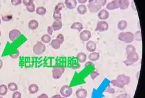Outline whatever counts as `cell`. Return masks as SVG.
Masks as SVG:
<instances>
[{"label":"cell","instance_id":"5bb4252c","mask_svg":"<svg viewBox=\"0 0 145 98\" xmlns=\"http://www.w3.org/2000/svg\"><path fill=\"white\" fill-rule=\"evenodd\" d=\"M75 96L77 98H86L88 96V92L84 88H79L76 91Z\"/></svg>","mask_w":145,"mask_h":98},{"label":"cell","instance_id":"d6a6232c","mask_svg":"<svg viewBox=\"0 0 145 98\" xmlns=\"http://www.w3.org/2000/svg\"><path fill=\"white\" fill-rule=\"evenodd\" d=\"M134 40L137 41H141L142 40V36H141V32L140 31H138L134 34Z\"/></svg>","mask_w":145,"mask_h":98},{"label":"cell","instance_id":"277c9868","mask_svg":"<svg viewBox=\"0 0 145 98\" xmlns=\"http://www.w3.org/2000/svg\"><path fill=\"white\" fill-rule=\"evenodd\" d=\"M109 29V24L105 21H100L97 23L95 27V31L98 32H105Z\"/></svg>","mask_w":145,"mask_h":98},{"label":"cell","instance_id":"ab89813d","mask_svg":"<svg viewBox=\"0 0 145 98\" xmlns=\"http://www.w3.org/2000/svg\"><path fill=\"white\" fill-rule=\"evenodd\" d=\"M56 38H57V40H58L59 41H60V43H62V45L63 44V43L64 40V36L62 34H58V36H57Z\"/></svg>","mask_w":145,"mask_h":98},{"label":"cell","instance_id":"f907efd6","mask_svg":"<svg viewBox=\"0 0 145 98\" xmlns=\"http://www.w3.org/2000/svg\"><path fill=\"white\" fill-rule=\"evenodd\" d=\"M131 7H132V8L134 10H135V11H137V9H136V7H135V3H134V1H132V2Z\"/></svg>","mask_w":145,"mask_h":98},{"label":"cell","instance_id":"8fae6325","mask_svg":"<svg viewBox=\"0 0 145 98\" xmlns=\"http://www.w3.org/2000/svg\"><path fill=\"white\" fill-rule=\"evenodd\" d=\"M64 5L69 9H74L77 6V0H65Z\"/></svg>","mask_w":145,"mask_h":98},{"label":"cell","instance_id":"f5cc1de1","mask_svg":"<svg viewBox=\"0 0 145 98\" xmlns=\"http://www.w3.org/2000/svg\"><path fill=\"white\" fill-rule=\"evenodd\" d=\"M3 66V60L0 59V69L2 68Z\"/></svg>","mask_w":145,"mask_h":98},{"label":"cell","instance_id":"d6986e66","mask_svg":"<svg viewBox=\"0 0 145 98\" xmlns=\"http://www.w3.org/2000/svg\"><path fill=\"white\" fill-rule=\"evenodd\" d=\"M62 43H60V41L58 40H57V38L55 39L52 40L50 41V46H52V48L54 49V50H59L60 48Z\"/></svg>","mask_w":145,"mask_h":98},{"label":"cell","instance_id":"4dcf8cb0","mask_svg":"<svg viewBox=\"0 0 145 98\" xmlns=\"http://www.w3.org/2000/svg\"><path fill=\"white\" fill-rule=\"evenodd\" d=\"M111 83L112 84L114 87H118V88H123L124 85L122 84L121 82H120L118 80H117V79H113V80H111Z\"/></svg>","mask_w":145,"mask_h":98},{"label":"cell","instance_id":"681fc988","mask_svg":"<svg viewBox=\"0 0 145 98\" xmlns=\"http://www.w3.org/2000/svg\"><path fill=\"white\" fill-rule=\"evenodd\" d=\"M78 3H80L81 4H85L86 3H87L88 0H77Z\"/></svg>","mask_w":145,"mask_h":98},{"label":"cell","instance_id":"1f68e13d","mask_svg":"<svg viewBox=\"0 0 145 98\" xmlns=\"http://www.w3.org/2000/svg\"><path fill=\"white\" fill-rule=\"evenodd\" d=\"M65 7V5L64 4V3H59L56 5L55 7V9H54V11L55 12H60L61 10H62Z\"/></svg>","mask_w":145,"mask_h":98},{"label":"cell","instance_id":"d590c367","mask_svg":"<svg viewBox=\"0 0 145 98\" xmlns=\"http://www.w3.org/2000/svg\"><path fill=\"white\" fill-rule=\"evenodd\" d=\"M13 17L11 15H4L1 18V20H3V22H9L10 20H11Z\"/></svg>","mask_w":145,"mask_h":98},{"label":"cell","instance_id":"7402d4cb","mask_svg":"<svg viewBox=\"0 0 145 98\" xmlns=\"http://www.w3.org/2000/svg\"><path fill=\"white\" fill-rule=\"evenodd\" d=\"M77 58L78 62L80 63H84L87 60V55L85 53L81 52L77 54Z\"/></svg>","mask_w":145,"mask_h":98},{"label":"cell","instance_id":"db71d44e","mask_svg":"<svg viewBox=\"0 0 145 98\" xmlns=\"http://www.w3.org/2000/svg\"><path fill=\"white\" fill-rule=\"evenodd\" d=\"M1 18H0V25H1Z\"/></svg>","mask_w":145,"mask_h":98},{"label":"cell","instance_id":"e575fe53","mask_svg":"<svg viewBox=\"0 0 145 98\" xmlns=\"http://www.w3.org/2000/svg\"><path fill=\"white\" fill-rule=\"evenodd\" d=\"M35 4L33 3L32 4L30 5V6H28L26 7V10H27V12H30V13H33V12H34L35 11Z\"/></svg>","mask_w":145,"mask_h":98},{"label":"cell","instance_id":"9a60e30c","mask_svg":"<svg viewBox=\"0 0 145 98\" xmlns=\"http://www.w3.org/2000/svg\"><path fill=\"white\" fill-rule=\"evenodd\" d=\"M89 3H92L99 8H102V7L106 6L107 0H89Z\"/></svg>","mask_w":145,"mask_h":98},{"label":"cell","instance_id":"9c48e42d","mask_svg":"<svg viewBox=\"0 0 145 98\" xmlns=\"http://www.w3.org/2000/svg\"><path fill=\"white\" fill-rule=\"evenodd\" d=\"M118 4H119V0H112L111 2L106 4V9L109 10L117 9L118 8Z\"/></svg>","mask_w":145,"mask_h":98},{"label":"cell","instance_id":"ac0fdd59","mask_svg":"<svg viewBox=\"0 0 145 98\" xmlns=\"http://www.w3.org/2000/svg\"><path fill=\"white\" fill-rule=\"evenodd\" d=\"M38 26H39V23H38V21L36 20H31L28 23V27L32 31L36 30Z\"/></svg>","mask_w":145,"mask_h":98},{"label":"cell","instance_id":"7bdbcfd3","mask_svg":"<svg viewBox=\"0 0 145 98\" xmlns=\"http://www.w3.org/2000/svg\"><path fill=\"white\" fill-rule=\"evenodd\" d=\"M22 2V0H11L12 4L14 6H17L20 5Z\"/></svg>","mask_w":145,"mask_h":98},{"label":"cell","instance_id":"603a6c76","mask_svg":"<svg viewBox=\"0 0 145 98\" xmlns=\"http://www.w3.org/2000/svg\"><path fill=\"white\" fill-rule=\"evenodd\" d=\"M100 58V54L98 52H91L89 55V59L90 62H95L98 60Z\"/></svg>","mask_w":145,"mask_h":98},{"label":"cell","instance_id":"60d3db41","mask_svg":"<svg viewBox=\"0 0 145 98\" xmlns=\"http://www.w3.org/2000/svg\"><path fill=\"white\" fill-rule=\"evenodd\" d=\"M105 92H108V93H109V94H114L115 92V89L114 88H112V87H111V86H110V85H109V86L108 87V88L106 89Z\"/></svg>","mask_w":145,"mask_h":98},{"label":"cell","instance_id":"2e32d148","mask_svg":"<svg viewBox=\"0 0 145 98\" xmlns=\"http://www.w3.org/2000/svg\"><path fill=\"white\" fill-rule=\"evenodd\" d=\"M51 27L54 31H58L60 30L63 27V23L61 20H55L52 23Z\"/></svg>","mask_w":145,"mask_h":98},{"label":"cell","instance_id":"4316f807","mask_svg":"<svg viewBox=\"0 0 145 98\" xmlns=\"http://www.w3.org/2000/svg\"><path fill=\"white\" fill-rule=\"evenodd\" d=\"M52 38L51 36H50L48 34H44L41 37V41L42 43H43L44 44H46V43H49L51 41Z\"/></svg>","mask_w":145,"mask_h":98},{"label":"cell","instance_id":"cb8c5ba5","mask_svg":"<svg viewBox=\"0 0 145 98\" xmlns=\"http://www.w3.org/2000/svg\"><path fill=\"white\" fill-rule=\"evenodd\" d=\"M35 12H36V13L38 14V15H41V16H43V15H44L46 13L47 9L46 8H44V7L39 6L36 9Z\"/></svg>","mask_w":145,"mask_h":98},{"label":"cell","instance_id":"9f6ffc18","mask_svg":"<svg viewBox=\"0 0 145 98\" xmlns=\"http://www.w3.org/2000/svg\"><path fill=\"white\" fill-rule=\"evenodd\" d=\"M1 31H0V37H1Z\"/></svg>","mask_w":145,"mask_h":98},{"label":"cell","instance_id":"8d00e7d4","mask_svg":"<svg viewBox=\"0 0 145 98\" xmlns=\"http://www.w3.org/2000/svg\"><path fill=\"white\" fill-rule=\"evenodd\" d=\"M20 51H19L18 50H17L16 52H15V53H13V54H10V57H11L12 59H16L18 58L19 56H20Z\"/></svg>","mask_w":145,"mask_h":98},{"label":"cell","instance_id":"30bf717a","mask_svg":"<svg viewBox=\"0 0 145 98\" xmlns=\"http://www.w3.org/2000/svg\"><path fill=\"white\" fill-rule=\"evenodd\" d=\"M98 18L101 20H106L109 17V13L107 10L101 9L98 13Z\"/></svg>","mask_w":145,"mask_h":98},{"label":"cell","instance_id":"11a10c76","mask_svg":"<svg viewBox=\"0 0 145 98\" xmlns=\"http://www.w3.org/2000/svg\"><path fill=\"white\" fill-rule=\"evenodd\" d=\"M0 98H4L2 96H0Z\"/></svg>","mask_w":145,"mask_h":98},{"label":"cell","instance_id":"484cf974","mask_svg":"<svg viewBox=\"0 0 145 98\" xmlns=\"http://www.w3.org/2000/svg\"><path fill=\"white\" fill-rule=\"evenodd\" d=\"M77 12L80 15H84L87 12V7L85 4H80L77 8Z\"/></svg>","mask_w":145,"mask_h":98},{"label":"cell","instance_id":"7dc6e473","mask_svg":"<svg viewBox=\"0 0 145 98\" xmlns=\"http://www.w3.org/2000/svg\"><path fill=\"white\" fill-rule=\"evenodd\" d=\"M36 98H49V96L47 95L46 94L43 93V94H40V96H38Z\"/></svg>","mask_w":145,"mask_h":98},{"label":"cell","instance_id":"7c38bea8","mask_svg":"<svg viewBox=\"0 0 145 98\" xmlns=\"http://www.w3.org/2000/svg\"><path fill=\"white\" fill-rule=\"evenodd\" d=\"M127 60H128L133 63L137 62L139 60V55L137 52H132V53L127 55Z\"/></svg>","mask_w":145,"mask_h":98},{"label":"cell","instance_id":"836d02e7","mask_svg":"<svg viewBox=\"0 0 145 98\" xmlns=\"http://www.w3.org/2000/svg\"><path fill=\"white\" fill-rule=\"evenodd\" d=\"M53 18L55 20H61V19L62 18L61 12L54 11L53 13Z\"/></svg>","mask_w":145,"mask_h":98},{"label":"cell","instance_id":"3957f363","mask_svg":"<svg viewBox=\"0 0 145 98\" xmlns=\"http://www.w3.org/2000/svg\"><path fill=\"white\" fill-rule=\"evenodd\" d=\"M65 71V68L63 66H56L52 69V77L54 79H59Z\"/></svg>","mask_w":145,"mask_h":98},{"label":"cell","instance_id":"83f0119b","mask_svg":"<svg viewBox=\"0 0 145 98\" xmlns=\"http://www.w3.org/2000/svg\"><path fill=\"white\" fill-rule=\"evenodd\" d=\"M8 90H9L10 92H16L18 90V87L17 85V83H15V82H10L7 85Z\"/></svg>","mask_w":145,"mask_h":98},{"label":"cell","instance_id":"d4e9b609","mask_svg":"<svg viewBox=\"0 0 145 98\" xmlns=\"http://www.w3.org/2000/svg\"><path fill=\"white\" fill-rule=\"evenodd\" d=\"M127 26V23L125 20H120L117 24L118 29L120 31H123L125 29Z\"/></svg>","mask_w":145,"mask_h":98},{"label":"cell","instance_id":"52a82bcc","mask_svg":"<svg viewBox=\"0 0 145 98\" xmlns=\"http://www.w3.org/2000/svg\"><path fill=\"white\" fill-rule=\"evenodd\" d=\"M92 34L90 31L88 30H84L81 32L80 34V38L82 41H88L91 38Z\"/></svg>","mask_w":145,"mask_h":98},{"label":"cell","instance_id":"4fadbf2b","mask_svg":"<svg viewBox=\"0 0 145 98\" xmlns=\"http://www.w3.org/2000/svg\"><path fill=\"white\" fill-rule=\"evenodd\" d=\"M97 49V45L94 41L89 40L86 43V50L90 52H93Z\"/></svg>","mask_w":145,"mask_h":98},{"label":"cell","instance_id":"6da1fadb","mask_svg":"<svg viewBox=\"0 0 145 98\" xmlns=\"http://www.w3.org/2000/svg\"><path fill=\"white\" fill-rule=\"evenodd\" d=\"M118 40L126 43H131L134 40V34L131 32H122L118 35Z\"/></svg>","mask_w":145,"mask_h":98},{"label":"cell","instance_id":"6f0895ef","mask_svg":"<svg viewBox=\"0 0 145 98\" xmlns=\"http://www.w3.org/2000/svg\"><path fill=\"white\" fill-rule=\"evenodd\" d=\"M0 47H1V42H0Z\"/></svg>","mask_w":145,"mask_h":98},{"label":"cell","instance_id":"ffe728a7","mask_svg":"<svg viewBox=\"0 0 145 98\" xmlns=\"http://www.w3.org/2000/svg\"><path fill=\"white\" fill-rule=\"evenodd\" d=\"M71 28L72 29H76L78 32H81V30H83V24L80 22H75L71 26Z\"/></svg>","mask_w":145,"mask_h":98},{"label":"cell","instance_id":"e0dca14e","mask_svg":"<svg viewBox=\"0 0 145 98\" xmlns=\"http://www.w3.org/2000/svg\"><path fill=\"white\" fill-rule=\"evenodd\" d=\"M129 6V1L128 0H119L118 8L121 10H126Z\"/></svg>","mask_w":145,"mask_h":98},{"label":"cell","instance_id":"b9f144b4","mask_svg":"<svg viewBox=\"0 0 145 98\" xmlns=\"http://www.w3.org/2000/svg\"><path fill=\"white\" fill-rule=\"evenodd\" d=\"M100 75V74L98 73L97 72V71H93V72H92L91 73H90V78H91V79L92 80H95V78H97V76H98Z\"/></svg>","mask_w":145,"mask_h":98},{"label":"cell","instance_id":"816d5d0a","mask_svg":"<svg viewBox=\"0 0 145 98\" xmlns=\"http://www.w3.org/2000/svg\"><path fill=\"white\" fill-rule=\"evenodd\" d=\"M90 65H92V66H95V65H94V64H93V63H92V62H87V63H86V64H85V67H86V66H88V65H90Z\"/></svg>","mask_w":145,"mask_h":98},{"label":"cell","instance_id":"f6af8a7d","mask_svg":"<svg viewBox=\"0 0 145 98\" xmlns=\"http://www.w3.org/2000/svg\"><path fill=\"white\" fill-rule=\"evenodd\" d=\"M47 31H48V34L50 36H51L53 35V32H54V30L52 29L51 26H48V29H47Z\"/></svg>","mask_w":145,"mask_h":98},{"label":"cell","instance_id":"f1b7e54d","mask_svg":"<svg viewBox=\"0 0 145 98\" xmlns=\"http://www.w3.org/2000/svg\"><path fill=\"white\" fill-rule=\"evenodd\" d=\"M8 92L7 86H6L4 84H1L0 85V96H4L6 95Z\"/></svg>","mask_w":145,"mask_h":98},{"label":"cell","instance_id":"f546056e","mask_svg":"<svg viewBox=\"0 0 145 98\" xmlns=\"http://www.w3.org/2000/svg\"><path fill=\"white\" fill-rule=\"evenodd\" d=\"M136 52V49L133 45H128L126 48V52L127 55L132 53V52Z\"/></svg>","mask_w":145,"mask_h":98},{"label":"cell","instance_id":"c3c4849f","mask_svg":"<svg viewBox=\"0 0 145 98\" xmlns=\"http://www.w3.org/2000/svg\"><path fill=\"white\" fill-rule=\"evenodd\" d=\"M51 98H66V97H63V96L60 95V94H55V95L52 96Z\"/></svg>","mask_w":145,"mask_h":98},{"label":"cell","instance_id":"bcb514c9","mask_svg":"<svg viewBox=\"0 0 145 98\" xmlns=\"http://www.w3.org/2000/svg\"><path fill=\"white\" fill-rule=\"evenodd\" d=\"M123 63L125 64V65L126 66H131L133 65L134 64L132 62H131V61H129L128 60H126L125 61H123Z\"/></svg>","mask_w":145,"mask_h":98},{"label":"cell","instance_id":"f35d334b","mask_svg":"<svg viewBox=\"0 0 145 98\" xmlns=\"http://www.w3.org/2000/svg\"><path fill=\"white\" fill-rule=\"evenodd\" d=\"M12 98H21V93L18 91L14 92L13 94H12Z\"/></svg>","mask_w":145,"mask_h":98},{"label":"cell","instance_id":"5b68a950","mask_svg":"<svg viewBox=\"0 0 145 98\" xmlns=\"http://www.w3.org/2000/svg\"><path fill=\"white\" fill-rule=\"evenodd\" d=\"M61 95L65 97H70L73 93V90L69 85H63L60 89Z\"/></svg>","mask_w":145,"mask_h":98},{"label":"cell","instance_id":"7a4b0ae2","mask_svg":"<svg viewBox=\"0 0 145 98\" xmlns=\"http://www.w3.org/2000/svg\"><path fill=\"white\" fill-rule=\"evenodd\" d=\"M46 47L44 43L41 41H38L35 45H34L32 48L33 52L36 55H41L43 54L46 51Z\"/></svg>","mask_w":145,"mask_h":98},{"label":"cell","instance_id":"74e56055","mask_svg":"<svg viewBox=\"0 0 145 98\" xmlns=\"http://www.w3.org/2000/svg\"><path fill=\"white\" fill-rule=\"evenodd\" d=\"M22 4H23L26 7L34 3V0H22Z\"/></svg>","mask_w":145,"mask_h":98},{"label":"cell","instance_id":"ba28073f","mask_svg":"<svg viewBox=\"0 0 145 98\" xmlns=\"http://www.w3.org/2000/svg\"><path fill=\"white\" fill-rule=\"evenodd\" d=\"M117 80H118L120 82H121L124 86H125V85H128V84L130 83L131 78L130 77L128 76H126V75L122 74L118 75L117 78Z\"/></svg>","mask_w":145,"mask_h":98},{"label":"cell","instance_id":"8992f818","mask_svg":"<svg viewBox=\"0 0 145 98\" xmlns=\"http://www.w3.org/2000/svg\"><path fill=\"white\" fill-rule=\"evenodd\" d=\"M21 33L18 29H12L9 33V38L11 41H15L17 38L20 37Z\"/></svg>","mask_w":145,"mask_h":98},{"label":"cell","instance_id":"44dd1931","mask_svg":"<svg viewBox=\"0 0 145 98\" xmlns=\"http://www.w3.org/2000/svg\"><path fill=\"white\" fill-rule=\"evenodd\" d=\"M28 90H29V92L30 93V94H35L38 92V90H39V87H38L36 84L32 83L30 84L29 86Z\"/></svg>","mask_w":145,"mask_h":98},{"label":"cell","instance_id":"ee69618b","mask_svg":"<svg viewBox=\"0 0 145 98\" xmlns=\"http://www.w3.org/2000/svg\"><path fill=\"white\" fill-rule=\"evenodd\" d=\"M116 98H130V95L127 93H123L119 94Z\"/></svg>","mask_w":145,"mask_h":98}]
</instances>
